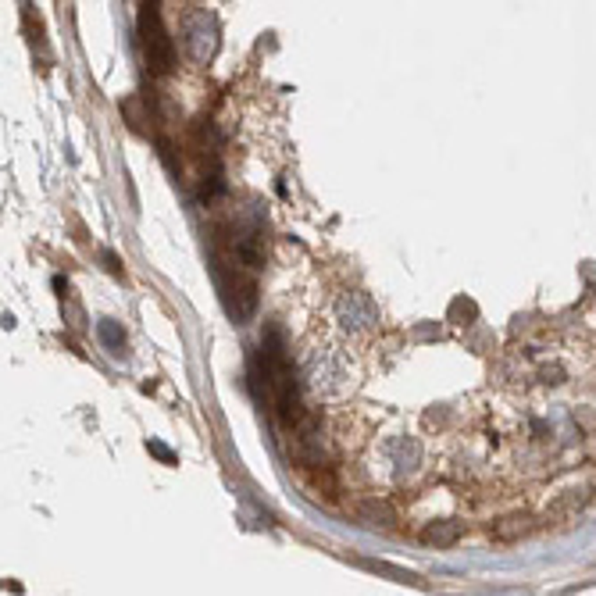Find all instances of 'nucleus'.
<instances>
[{"label":"nucleus","mask_w":596,"mask_h":596,"mask_svg":"<svg viewBox=\"0 0 596 596\" xmlns=\"http://www.w3.org/2000/svg\"><path fill=\"white\" fill-rule=\"evenodd\" d=\"M218 286H222V297L229 303L233 318L243 321V318H251L258 311V283L251 276H243L236 265L222 261V258H218Z\"/></svg>","instance_id":"2"},{"label":"nucleus","mask_w":596,"mask_h":596,"mask_svg":"<svg viewBox=\"0 0 596 596\" xmlns=\"http://www.w3.org/2000/svg\"><path fill=\"white\" fill-rule=\"evenodd\" d=\"M532 529H536V518H532V515H507V518L493 522V540H497V543H518V540H525Z\"/></svg>","instance_id":"4"},{"label":"nucleus","mask_w":596,"mask_h":596,"mask_svg":"<svg viewBox=\"0 0 596 596\" xmlns=\"http://www.w3.org/2000/svg\"><path fill=\"white\" fill-rule=\"evenodd\" d=\"M100 339H104L107 346L122 350V339H125V336H122V328H118L115 321H100Z\"/></svg>","instance_id":"8"},{"label":"nucleus","mask_w":596,"mask_h":596,"mask_svg":"<svg viewBox=\"0 0 596 596\" xmlns=\"http://www.w3.org/2000/svg\"><path fill=\"white\" fill-rule=\"evenodd\" d=\"M461 536H464V525H461V522H454V518L429 522V525L421 529V543H425V547H436V550H447V547H454Z\"/></svg>","instance_id":"3"},{"label":"nucleus","mask_w":596,"mask_h":596,"mask_svg":"<svg viewBox=\"0 0 596 596\" xmlns=\"http://www.w3.org/2000/svg\"><path fill=\"white\" fill-rule=\"evenodd\" d=\"M140 39H143V54H147V68L154 75H165L172 72L175 64V47L161 25V11L158 4H143L140 7Z\"/></svg>","instance_id":"1"},{"label":"nucleus","mask_w":596,"mask_h":596,"mask_svg":"<svg viewBox=\"0 0 596 596\" xmlns=\"http://www.w3.org/2000/svg\"><path fill=\"white\" fill-rule=\"evenodd\" d=\"M583 504H586V497L579 493V490H568L565 497H558L550 507H547V522H565V518H572V515H579L583 511Z\"/></svg>","instance_id":"6"},{"label":"nucleus","mask_w":596,"mask_h":596,"mask_svg":"<svg viewBox=\"0 0 596 596\" xmlns=\"http://www.w3.org/2000/svg\"><path fill=\"white\" fill-rule=\"evenodd\" d=\"M353 515L364 522V525H375V529H393L396 525V511L386 504V500H364L353 507Z\"/></svg>","instance_id":"5"},{"label":"nucleus","mask_w":596,"mask_h":596,"mask_svg":"<svg viewBox=\"0 0 596 596\" xmlns=\"http://www.w3.org/2000/svg\"><path fill=\"white\" fill-rule=\"evenodd\" d=\"M364 568H371V572H382V575H393L396 583H411V586H421V579H418L414 572L393 568V565H386V561H364Z\"/></svg>","instance_id":"7"},{"label":"nucleus","mask_w":596,"mask_h":596,"mask_svg":"<svg viewBox=\"0 0 596 596\" xmlns=\"http://www.w3.org/2000/svg\"><path fill=\"white\" fill-rule=\"evenodd\" d=\"M150 454H158V457L165 461V464H175V461H179V457H175V454H172V450L165 447V443H150Z\"/></svg>","instance_id":"9"}]
</instances>
